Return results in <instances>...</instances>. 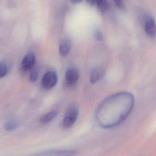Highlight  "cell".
<instances>
[{
	"instance_id": "cell-1",
	"label": "cell",
	"mask_w": 156,
	"mask_h": 156,
	"mask_svg": "<svg viewBox=\"0 0 156 156\" xmlns=\"http://www.w3.org/2000/svg\"><path fill=\"white\" fill-rule=\"evenodd\" d=\"M134 97L129 92H119L107 98L97 111V120L104 127H112L122 122L130 113Z\"/></svg>"
},
{
	"instance_id": "cell-13",
	"label": "cell",
	"mask_w": 156,
	"mask_h": 156,
	"mask_svg": "<svg viewBox=\"0 0 156 156\" xmlns=\"http://www.w3.org/2000/svg\"><path fill=\"white\" fill-rule=\"evenodd\" d=\"M7 71H8L7 66L4 63H0V78L4 77L7 74Z\"/></svg>"
},
{
	"instance_id": "cell-18",
	"label": "cell",
	"mask_w": 156,
	"mask_h": 156,
	"mask_svg": "<svg viewBox=\"0 0 156 156\" xmlns=\"http://www.w3.org/2000/svg\"><path fill=\"white\" fill-rule=\"evenodd\" d=\"M72 2H73L74 3H77V2H80L82 0H71Z\"/></svg>"
},
{
	"instance_id": "cell-6",
	"label": "cell",
	"mask_w": 156,
	"mask_h": 156,
	"mask_svg": "<svg viewBox=\"0 0 156 156\" xmlns=\"http://www.w3.org/2000/svg\"><path fill=\"white\" fill-rule=\"evenodd\" d=\"M79 72L75 68L68 69L65 74L66 82L69 85L74 84L78 80Z\"/></svg>"
},
{
	"instance_id": "cell-7",
	"label": "cell",
	"mask_w": 156,
	"mask_h": 156,
	"mask_svg": "<svg viewBox=\"0 0 156 156\" xmlns=\"http://www.w3.org/2000/svg\"><path fill=\"white\" fill-rule=\"evenodd\" d=\"M71 46V41L69 39L65 38L63 40L61 41L59 46L60 54L63 57L66 56L70 51Z\"/></svg>"
},
{
	"instance_id": "cell-5",
	"label": "cell",
	"mask_w": 156,
	"mask_h": 156,
	"mask_svg": "<svg viewBox=\"0 0 156 156\" xmlns=\"http://www.w3.org/2000/svg\"><path fill=\"white\" fill-rule=\"evenodd\" d=\"M35 57L33 53H29L23 58L21 63V66L23 70L29 71L31 69L35 64Z\"/></svg>"
},
{
	"instance_id": "cell-4",
	"label": "cell",
	"mask_w": 156,
	"mask_h": 156,
	"mask_svg": "<svg viewBox=\"0 0 156 156\" xmlns=\"http://www.w3.org/2000/svg\"><path fill=\"white\" fill-rule=\"evenodd\" d=\"M144 29L146 34L151 38L156 36V23L151 16H147L144 22Z\"/></svg>"
},
{
	"instance_id": "cell-2",
	"label": "cell",
	"mask_w": 156,
	"mask_h": 156,
	"mask_svg": "<svg viewBox=\"0 0 156 156\" xmlns=\"http://www.w3.org/2000/svg\"><path fill=\"white\" fill-rule=\"evenodd\" d=\"M78 108L75 105H71L67 110L63 121V125L65 127H71L76 121L78 116Z\"/></svg>"
},
{
	"instance_id": "cell-11",
	"label": "cell",
	"mask_w": 156,
	"mask_h": 156,
	"mask_svg": "<svg viewBox=\"0 0 156 156\" xmlns=\"http://www.w3.org/2000/svg\"><path fill=\"white\" fill-rule=\"evenodd\" d=\"M96 4L102 12H105L108 8V2L107 0H96Z\"/></svg>"
},
{
	"instance_id": "cell-8",
	"label": "cell",
	"mask_w": 156,
	"mask_h": 156,
	"mask_svg": "<svg viewBox=\"0 0 156 156\" xmlns=\"http://www.w3.org/2000/svg\"><path fill=\"white\" fill-rule=\"evenodd\" d=\"M105 73L104 69L102 68H96L91 73L90 76V82L92 83H96L99 80L104 76Z\"/></svg>"
},
{
	"instance_id": "cell-14",
	"label": "cell",
	"mask_w": 156,
	"mask_h": 156,
	"mask_svg": "<svg viewBox=\"0 0 156 156\" xmlns=\"http://www.w3.org/2000/svg\"><path fill=\"white\" fill-rule=\"evenodd\" d=\"M38 77V71L36 69H33L32 71L31 74H30V77H29V80L31 82H34Z\"/></svg>"
},
{
	"instance_id": "cell-3",
	"label": "cell",
	"mask_w": 156,
	"mask_h": 156,
	"mask_svg": "<svg viewBox=\"0 0 156 156\" xmlns=\"http://www.w3.org/2000/svg\"><path fill=\"white\" fill-rule=\"evenodd\" d=\"M57 76L54 71H48L46 73L42 79V85L47 90L53 88L57 83Z\"/></svg>"
},
{
	"instance_id": "cell-12",
	"label": "cell",
	"mask_w": 156,
	"mask_h": 156,
	"mask_svg": "<svg viewBox=\"0 0 156 156\" xmlns=\"http://www.w3.org/2000/svg\"><path fill=\"white\" fill-rule=\"evenodd\" d=\"M18 126V123L15 121H10L5 123L4 125V128L6 130H12L16 128Z\"/></svg>"
},
{
	"instance_id": "cell-9",
	"label": "cell",
	"mask_w": 156,
	"mask_h": 156,
	"mask_svg": "<svg viewBox=\"0 0 156 156\" xmlns=\"http://www.w3.org/2000/svg\"><path fill=\"white\" fill-rule=\"evenodd\" d=\"M57 115V112L56 110H52L49 112L47 114L43 116L40 119V122L43 124H46L51 121Z\"/></svg>"
},
{
	"instance_id": "cell-10",
	"label": "cell",
	"mask_w": 156,
	"mask_h": 156,
	"mask_svg": "<svg viewBox=\"0 0 156 156\" xmlns=\"http://www.w3.org/2000/svg\"><path fill=\"white\" fill-rule=\"evenodd\" d=\"M76 152L72 151H51L45 153L38 154L37 155H74Z\"/></svg>"
},
{
	"instance_id": "cell-17",
	"label": "cell",
	"mask_w": 156,
	"mask_h": 156,
	"mask_svg": "<svg viewBox=\"0 0 156 156\" xmlns=\"http://www.w3.org/2000/svg\"><path fill=\"white\" fill-rule=\"evenodd\" d=\"M88 3H90V4H94L96 3V0H86Z\"/></svg>"
},
{
	"instance_id": "cell-15",
	"label": "cell",
	"mask_w": 156,
	"mask_h": 156,
	"mask_svg": "<svg viewBox=\"0 0 156 156\" xmlns=\"http://www.w3.org/2000/svg\"><path fill=\"white\" fill-rule=\"evenodd\" d=\"M113 1L119 8H122L124 5V0H113Z\"/></svg>"
},
{
	"instance_id": "cell-16",
	"label": "cell",
	"mask_w": 156,
	"mask_h": 156,
	"mask_svg": "<svg viewBox=\"0 0 156 156\" xmlns=\"http://www.w3.org/2000/svg\"><path fill=\"white\" fill-rule=\"evenodd\" d=\"M95 37L98 40H101L102 38V34L100 31L97 30L95 33Z\"/></svg>"
}]
</instances>
